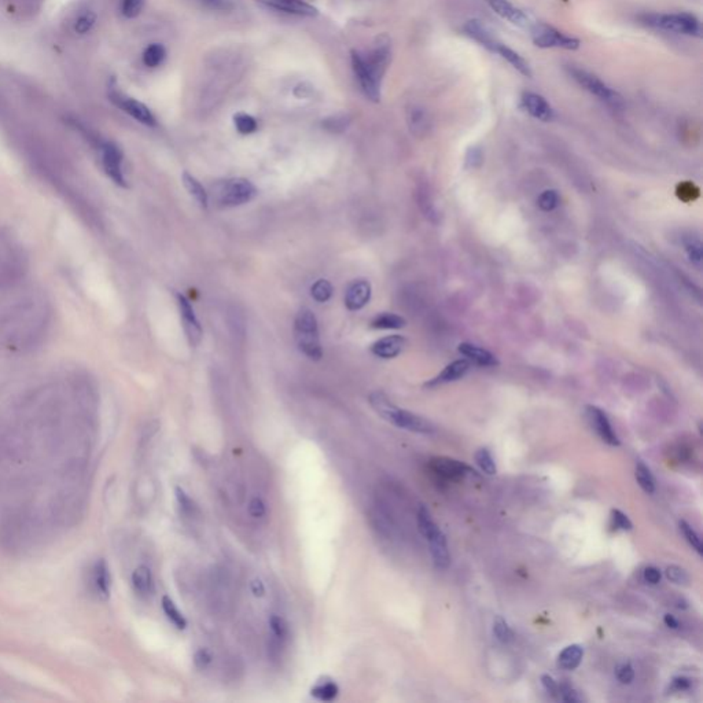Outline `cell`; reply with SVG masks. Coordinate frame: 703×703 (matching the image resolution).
I'll return each instance as SVG.
<instances>
[{
  "label": "cell",
  "instance_id": "cell-1",
  "mask_svg": "<svg viewBox=\"0 0 703 703\" xmlns=\"http://www.w3.org/2000/svg\"><path fill=\"white\" fill-rule=\"evenodd\" d=\"M368 401L374 411L385 421L392 423L396 428H404L408 431L419 433V434H433L435 428L428 419L402 409L395 405L389 398L382 392H374L369 395Z\"/></svg>",
  "mask_w": 703,
  "mask_h": 703
},
{
  "label": "cell",
  "instance_id": "cell-2",
  "mask_svg": "<svg viewBox=\"0 0 703 703\" xmlns=\"http://www.w3.org/2000/svg\"><path fill=\"white\" fill-rule=\"evenodd\" d=\"M294 338L301 353H304L310 360H320L323 357V349L319 336V326L315 313L303 308L294 322Z\"/></svg>",
  "mask_w": 703,
  "mask_h": 703
},
{
  "label": "cell",
  "instance_id": "cell-3",
  "mask_svg": "<svg viewBox=\"0 0 703 703\" xmlns=\"http://www.w3.org/2000/svg\"><path fill=\"white\" fill-rule=\"evenodd\" d=\"M640 21L644 25L659 29L672 32L677 34L701 37L702 27L701 21L691 13H672V14H658L650 13L640 15Z\"/></svg>",
  "mask_w": 703,
  "mask_h": 703
},
{
  "label": "cell",
  "instance_id": "cell-4",
  "mask_svg": "<svg viewBox=\"0 0 703 703\" xmlns=\"http://www.w3.org/2000/svg\"><path fill=\"white\" fill-rule=\"evenodd\" d=\"M211 192L213 195L214 204L221 208H234L254 199L257 188L247 179L232 178L214 183Z\"/></svg>",
  "mask_w": 703,
  "mask_h": 703
},
{
  "label": "cell",
  "instance_id": "cell-5",
  "mask_svg": "<svg viewBox=\"0 0 703 703\" xmlns=\"http://www.w3.org/2000/svg\"><path fill=\"white\" fill-rule=\"evenodd\" d=\"M569 73L584 90L595 95L598 99H600L603 103H606L612 109L619 110L624 107V98L619 95V92L612 90L610 86H607L598 76H595L584 69H580V67H574V66L569 67Z\"/></svg>",
  "mask_w": 703,
  "mask_h": 703
},
{
  "label": "cell",
  "instance_id": "cell-6",
  "mask_svg": "<svg viewBox=\"0 0 703 703\" xmlns=\"http://www.w3.org/2000/svg\"><path fill=\"white\" fill-rule=\"evenodd\" d=\"M529 32L534 46L539 48H562L569 51L580 48L581 41L579 39L558 31L556 28L547 24L534 22Z\"/></svg>",
  "mask_w": 703,
  "mask_h": 703
},
{
  "label": "cell",
  "instance_id": "cell-7",
  "mask_svg": "<svg viewBox=\"0 0 703 703\" xmlns=\"http://www.w3.org/2000/svg\"><path fill=\"white\" fill-rule=\"evenodd\" d=\"M350 58H352L353 72L360 83V87L364 92V95L372 102H379L381 100V83H382V80H379L372 73V70L368 67L367 63L360 53H357L356 50H352Z\"/></svg>",
  "mask_w": 703,
  "mask_h": 703
},
{
  "label": "cell",
  "instance_id": "cell-8",
  "mask_svg": "<svg viewBox=\"0 0 703 703\" xmlns=\"http://www.w3.org/2000/svg\"><path fill=\"white\" fill-rule=\"evenodd\" d=\"M102 164L106 175L120 187H126V179L123 172V152L113 142H100Z\"/></svg>",
  "mask_w": 703,
  "mask_h": 703
},
{
  "label": "cell",
  "instance_id": "cell-9",
  "mask_svg": "<svg viewBox=\"0 0 703 703\" xmlns=\"http://www.w3.org/2000/svg\"><path fill=\"white\" fill-rule=\"evenodd\" d=\"M109 98L117 107H120L136 121L145 124L147 126H155L157 121H155V117H154L152 110L146 105H143L142 102H139L133 98L125 96L124 93L116 91V90H112L109 92Z\"/></svg>",
  "mask_w": 703,
  "mask_h": 703
},
{
  "label": "cell",
  "instance_id": "cell-10",
  "mask_svg": "<svg viewBox=\"0 0 703 703\" xmlns=\"http://www.w3.org/2000/svg\"><path fill=\"white\" fill-rule=\"evenodd\" d=\"M176 301L179 306L182 323H183L184 333L188 339V343L191 346H198L199 342L202 341V326L194 312V308L191 303L184 297L183 294L176 293Z\"/></svg>",
  "mask_w": 703,
  "mask_h": 703
},
{
  "label": "cell",
  "instance_id": "cell-11",
  "mask_svg": "<svg viewBox=\"0 0 703 703\" xmlns=\"http://www.w3.org/2000/svg\"><path fill=\"white\" fill-rule=\"evenodd\" d=\"M487 3L499 17H501L503 20L508 21L510 24L518 27L520 29L529 31L534 24V21L529 14L515 7L508 0H487Z\"/></svg>",
  "mask_w": 703,
  "mask_h": 703
},
{
  "label": "cell",
  "instance_id": "cell-12",
  "mask_svg": "<svg viewBox=\"0 0 703 703\" xmlns=\"http://www.w3.org/2000/svg\"><path fill=\"white\" fill-rule=\"evenodd\" d=\"M430 467L434 474L441 477L442 480H451V481H458L463 480L467 475L477 477L475 470L468 467L467 464L448 458L433 459L430 463Z\"/></svg>",
  "mask_w": 703,
  "mask_h": 703
},
{
  "label": "cell",
  "instance_id": "cell-13",
  "mask_svg": "<svg viewBox=\"0 0 703 703\" xmlns=\"http://www.w3.org/2000/svg\"><path fill=\"white\" fill-rule=\"evenodd\" d=\"M585 415H586V419L591 425V428H593L596 431V434L609 445L612 447H618L621 444L618 435L615 434L614 428H612V423L607 418V415L598 407L595 405H588L585 408Z\"/></svg>",
  "mask_w": 703,
  "mask_h": 703
},
{
  "label": "cell",
  "instance_id": "cell-14",
  "mask_svg": "<svg viewBox=\"0 0 703 703\" xmlns=\"http://www.w3.org/2000/svg\"><path fill=\"white\" fill-rule=\"evenodd\" d=\"M371 293L372 289L367 279L353 280L349 283L345 293V306L352 312L363 309L371 300Z\"/></svg>",
  "mask_w": 703,
  "mask_h": 703
},
{
  "label": "cell",
  "instance_id": "cell-15",
  "mask_svg": "<svg viewBox=\"0 0 703 703\" xmlns=\"http://www.w3.org/2000/svg\"><path fill=\"white\" fill-rule=\"evenodd\" d=\"M523 109L536 120L548 123L553 119V110L547 99L534 92H525L522 95Z\"/></svg>",
  "mask_w": 703,
  "mask_h": 703
},
{
  "label": "cell",
  "instance_id": "cell-16",
  "mask_svg": "<svg viewBox=\"0 0 703 703\" xmlns=\"http://www.w3.org/2000/svg\"><path fill=\"white\" fill-rule=\"evenodd\" d=\"M256 1L268 8H274L277 11H283L293 15L315 17L319 14L316 7L308 4L304 0H256Z\"/></svg>",
  "mask_w": 703,
  "mask_h": 703
},
{
  "label": "cell",
  "instance_id": "cell-17",
  "mask_svg": "<svg viewBox=\"0 0 703 703\" xmlns=\"http://www.w3.org/2000/svg\"><path fill=\"white\" fill-rule=\"evenodd\" d=\"M463 32L466 36L473 39L474 41L480 43L482 47L490 50V53H494L497 44L500 43L496 36L490 31V28L482 24L480 20H470L463 25Z\"/></svg>",
  "mask_w": 703,
  "mask_h": 703
},
{
  "label": "cell",
  "instance_id": "cell-18",
  "mask_svg": "<svg viewBox=\"0 0 703 703\" xmlns=\"http://www.w3.org/2000/svg\"><path fill=\"white\" fill-rule=\"evenodd\" d=\"M407 341L401 336H388L371 345V353L379 359H395L402 352Z\"/></svg>",
  "mask_w": 703,
  "mask_h": 703
},
{
  "label": "cell",
  "instance_id": "cell-19",
  "mask_svg": "<svg viewBox=\"0 0 703 703\" xmlns=\"http://www.w3.org/2000/svg\"><path fill=\"white\" fill-rule=\"evenodd\" d=\"M459 353L463 355L466 357V360L468 362H473L475 363L477 366H481V367H494L499 364L496 356L493 353H490V350L478 346V345H474V343H468V342H463L460 343L458 348Z\"/></svg>",
  "mask_w": 703,
  "mask_h": 703
},
{
  "label": "cell",
  "instance_id": "cell-20",
  "mask_svg": "<svg viewBox=\"0 0 703 703\" xmlns=\"http://www.w3.org/2000/svg\"><path fill=\"white\" fill-rule=\"evenodd\" d=\"M468 369H470V362L468 360H466V359L456 360V362L448 364L435 378H433L431 381H428L426 386L428 388H434V386H438V385L455 382V381H458L460 378H463L468 372Z\"/></svg>",
  "mask_w": 703,
  "mask_h": 703
},
{
  "label": "cell",
  "instance_id": "cell-21",
  "mask_svg": "<svg viewBox=\"0 0 703 703\" xmlns=\"http://www.w3.org/2000/svg\"><path fill=\"white\" fill-rule=\"evenodd\" d=\"M428 541L430 544V552H431L434 565L438 569H447L451 563V555H449V550H448L445 534L440 530Z\"/></svg>",
  "mask_w": 703,
  "mask_h": 703
},
{
  "label": "cell",
  "instance_id": "cell-22",
  "mask_svg": "<svg viewBox=\"0 0 703 703\" xmlns=\"http://www.w3.org/2000/svg\"><path fill=\"white\" fill-rule=\"evenodd\" d=\"M92 581H93V586H95L98 595L102 596L103 599H107L110 596V589H112V574H110L107 563L103 559H100L95 563L93 573H92Z\"/></svg>",
  "mask_w": 703,
  "mask_h": 703
},
{
  "label": "cell",
  "instance_id": "cell-23",
  "mask_svg": "<svg viewBox=\"0 0 703 703\" xmlns=\"http://www.w3.org/2000/svg\"><path fill=\"white\" fill-rule=\"evenodd\" d=\"M310 695L320 702H333L339 695V687L330 677L319 678L310 688Z\"/></svg>",
  "mask_w": 703,
  "mask_h": 703
},
{
  "label": "cell",
  "instance_id": "cell-24",
  "mask_svg": "<svg viewBox=\"0 0 703 703\" xmlns=\"http://www.w3.org/2000/svg\"><path fill=\"white\" fill-rule=\"evenodd\" d=\"M496 54H499L503 60L508 62L515 70H518L522 76L525 77H532V67L529 65V62L526 61L523 57H520V54L517 51H514L513 48H510L508 46L503 44V43H499L496 50H494Z\"/></svg>",
  "mask_w": 703,
  "mask_h": 703
},
{
  "label": "cell",
  "instance_id": "cell-25",
  "mask_svg": "<svg viewBox=\"0 0 703 703\" xmlns=\"http://www.w3.org/2000/svg\"><path fill=\"white\" fill-rule=\"evenodd\" d=\"M132 585L140 596H149L153 592V574L152 570L142 565L132 573Z\"/></svg>",
  "mask_w": 703,
  "mask_h": 703
},
{
  "label": "cell",
  "instance_id": "cell-26",
  "mask_svg": "<svg viewBox=\"0 0 703 703\" xmlns=\"http://www.w3.org/2000/svg\"><path fill=\"white\" fill-rule=\"evenodd\" d=\"M182 182H183L184 187L185 190L188 191V194L197 201V204L202 208V209H206L208 208V204H209V194L208 191L204 188V185L198 182V179H195L192 175H190L188 172H183L182 175Z\"/></svg>",
  "mask_w": 703,
  "mask_h": 703
},
{
  "label": "cell",
  "instance_id": "cell-27",
  "mask_svg": "<svg viewBox=\"0 0 703 703\" xmlns=\"http://www.w3.org/2000/svg\"><path fill=\"white\" fill-rule=\"evenodd\" d=\"M584 657V650L579 644H572L563 648L558 657V665L565 671H574L580 666Z\"/></svg>",
  "mask_w": 703,
  "mask_h": 703
},
{
  "label": "cell",
  "instance_id": "cell-28",
  "mask_svg": "<svg viewBox=\"0 0 703 703\" xmlns=\"http://www.w3.org/2000/svg\"><path fill=\"white\" fill-rule=\"evenodd\" d=\"M405 324L407 322L404 317L389 312L379 313L371 320V327L375 330H398L405 327Z\"/></svg>",
  "mask_w": 703,
  "mask_h": 703
},
{
  "label": "cell",
  "instance_id": "cell-29",
  "mask_svg": "<svg viewBox=\"0 0 703 703\" xmlns=\"http://www.w3.org/2000/svg\"><path fill=\"white\" fill-rule=\"evenodd\" d=\"M408 124L415 135L426 133L430 128L428 112L421 106H414L408 112Z\"/></svg>",
  "mask_w": 703,
  "mask_h": 703
},
{
  "label": "cell",
  "instance_id": "cell-30",
  "mask_svg": "<svg viewBox=\"0 0 703 703\" xmlns=\"http://www.w3.org/2000/svg\"><path fill=\"white\" fill-rule=\"evenodd\" d=\"M161 605H162V610L165 612L166 618L171 621V624H172L175 628H178V629H180V631H183V629L187 628V619H185V617H184L182 612L178 609V606L175 605V602H173V600H172L168 595L162 596Z\"/></svg>",
  "mask_w": 703,
  "mask_h": 703
},
{
  "label": "cell",
  "instance_id": "cell-31",
  "mask_svg": "<svg viewBox=\"0 0 703 703\" xmlns=\"http://www.w3.org/2000/svg\"><path fill=\"white\" fill-rule=\"evenodd\" d=\"M418 529L426 540H430L434 534L440 532V527L435 525V522L431 518V514L428 513L425 506H421L418 511Z\"/></svg>",
  "mask_w": 703,
  "mask_h": 703
},
{
  "label": "cell",
  "instance_id": "cell-32",
  "mask_svg": "<svg viewBox=\"0 0 703 703\" xmlns=\"http://www.w3.org/2000/svg\"><path fill=\"white\" fill-rule=\"evenodd\" d=\"M270 628L272 632V638L275 642H277V644H282L289 639L290 628H289L287 621L283 617L276 615V614L271 615L270 617Z\"/></svg>",
  "mask_w": 703,
  "mask_h": 703
},
{
  "label": "cell",
  "instance_id": "cell-33",
  "mask_svg": "<svg viewBox=\"0 0 703 703\" xmlns=\"http://www.w3.org/2000/svg\"><path fill=\"white\" fill-rule=\"evenodd\" d=\"M635 477H636V481L639 484V487L642 488L645 493L651 494L655 492V480L650 471V468L643 463V461H638L636 463V470H635Z\"/></svg>",
  "mask_w": 703,
  "mask_h": 703
},
{
  "label": "cell",
  "instance_id": "cell-34",
  "mask_svg": "<svg viewBox=\"0 0 703 703\" xmlns=\"http://www.w3.org/2000/svg\"><path fill=\"white\" fill-rule=\"evenodd\" d=\"M310 296L317 303H327L333 296V284L327 279H319L312 284Z\"/></svg>",
  "mask_w": 703,
  "mask_h": 703
},
{
  "label": "cell",
  "instance_id": "cell-35",
  "mask_svg": "<svg viewBox=\"0 0 703 703\" xmlns=\"http://www.w3.org/2000/svg\"><path fill=\"white\" fill-rule=\"evenodd\" d=\"M166 51L161 44H152L143 53V63L147 67H157L165 60Z\"/></svg>",
  "mask_w": 703,
  "mask_h": 703
},
{
  "label": "cell",
  "instance_id": "cell-36",
  "mask_svg": "<svg viewBox=\"0 0 703 703\" xmlns=\"http://www.w3.org/2000/svg\"><path fill=\"white\" fill-rule=\"evenodd\" d=\"M493 635L494 638L503 644H508L513 640V631L508 626L507 621L503 617H496L493 621Z\"/></svg>",
  "mask_w": 703,
  "mask_h": 703
},
{
  "label": "cell",
  "instance_id": "cell-37",
  "mask_svg": "<svg viewBox=\"0 0 703 703\" xmlns=\"http://www.w3.org/2000/svg\"><path fill=\"white\" fill-rule=\"evenodd\" d=\"M684 250L690 258V261L698 267L702 264V244L698 238H687L684 241Z\"/></svg>",
  "mask_w": 703,
  "mask_h": 703
},
{
  "label": "cell",
  "instance_id": "cell-38",
  "mask_svg": "<svg viewBox=\"0 0 703 703\" xmlns=\"http://www.w3.org/2000/svg\"><path fill=\"white\" fill-rule=\"evenodd\" d=\"M234 124L241 135H250V133L256 132L258 128V124L256 121V119L251 117L250 114H246V113H237L234 116Z\"/></svg>",
  "mask_w": 703,
  "mask_h": 703
},
{
  "label": "cell",
  "instance_id": "cell-39",
  "mask_svg": "<svg viewBox=\"0 0 703 703\" xmlns=\"http://www.w3.org/2000/svg\"><path fill=\"white\" fill-rule=\"evenodd\" d=\"M678 527H680V532L683 533L684 539L687 540V543L692 547V550H695L699 555H702V541H701V537L698 536V533L685 520H680Z\"/></svg>",
  "mask_w": 703,
  "mask_h": 703
},
{
  "label": "cell",
  "instance_id": "cell-40",
  "mask_svg": "<svg viewBox=\"0 0 703 703\" xmlns=\"http://www.w3.org/2000/svg\"><path fill=\"white\" fill-rule=\"evenodd\" d=\"M559 204H560V197L555 190H546L544 192L540 194L537 199L539 208L544 212H552L559 206Z\"/></svg>",
  "mask_w": 703,
  "mask_h": 703
},
{
  "label": "cell",
  "instance_id": "cell-41",
  "mask_svg": "<svg viewBox=\"0 0 703 703\" xmlns=\"http://www.w3.org/2000/svg\"><path fill=\"white\" fill-rule=\"evenodd\" d=\"M475 461L477 464L480 466V468L488 474V475H494L497 473V467H496V463L494 460L492 458L490 451L487 448H482L480 451L475 452Z\"/></svg>",
  "mask_w": 703,
  "mask_h": 703
},
{
  "label": "cell",
  "instance_id": "cell-42",
  "mask_svg": "<svg viewBox=\"0 0 703 703\" xmlns=\"http://www.w3.org/2000/svg\"><path fill=\"white\" fill-rule=\"evenodd\" d=\"M95 22H96V14L92 11H87V13L77 17V20L74 21L73 29L77 34L83 36V34H87L88 32L91 31Z\"/></svg>",
  "mask_w": 703,
  "mask_h": 703
},
{
  "label": "cell",
  "instance_id": "cell-43",
  "mask_svg": "<svg viewBox=\"0 0 703 703\" xmlns=\"http://www.w3.org/2000/svg\"><path fill=\"white\" fill-rule=\"evenodd\" d=\"M559 699L563 702L577 703L582 702V695L577 690H574L570 684L567 683H560L559 684Z\"/></svg>",
  "mask_w": 703,
  "mask_h": 703
},
{
  "label": "cell",
  "instance_id": "cell-44",
  "mask_svg": "<svg viewBox=\"0 0 703 703\" xmlns=\"http://www.w3.org/2000/svg\"><path fill=\"white\" fill-rule=\"evenodd\" d=\"M145 0H121V13L125 18H135L142 13Z\"/></svg>",
  "mask_w": 703,
  "mask_h": 703
},
{
  "label": "cell",
  "instance_id": "cell-45",
  "mask_svg": "<svg viewBox=\"0 0 703 703\" xmlns=\"http://www.w3.org/2000/svg\"><path fill=\"white\" fill-rule=\"evenodd\" d=\"M175 493H176L178 503H179V506H180V508H182V511H183L184 514H185V515H191V514H194V511L197 510V506H195V503L192 501V499H191V497H190V496H188V494H187V493L184 492V490H182L180 487H178V488H176V492H175Z\"/></svg>",
  "mask_w": 703,
  "mask_h": 703
},
{
  "label": "cell",
  "instance_id": "cell-46",
  "mask_svg": "<svg viewBox=\"0 0 703 703\" xmlns=\"http://www.w3.org/2000/svg\"><path fill=\"white\" fill-rule=\"evenodd\" d=\"M247 511L254 520H261L267 514V506L261 497H253L249 503Z\"/></svg>",
  "mask_w": 703,
  "mask_h": 703
},
{
  "label": "cell",
  "instance_id": "cell-47",
  "mask_svg": "<svg viewBox=\"0 0 703 703\" xmlns=\"http://www.w3.org/2000/svg\"><path fill=\"white\" fill-rule=\"evenodd\" d=\"M615 674H617V678L622 683V684H629L632 683V680L635 678V671L632 668V665L629 662H622L617 666V671H615Z\"/></svg>",
  "mask_w": 703,
  "mask_h": 703
},
{
  "label": "cell",
  "instance_id": "cell-48",
  "mask_svg": "<svg viewBox=\"0 0 703 703\" xmlns=\"http://www.w3.org/2000/svg\"><path fill=\"white\" fill-rule=\"evenodd\" d=\"M665 574H666L668 580L672 581L674 584H678V585H681V584H687L688 580H690V579H688L687 572H685L684 569L678 567V566H674V565H673V566H669V567L666 569Z\"/></svg>",
  "mask_w": 703,
  "mask_h": 703
},
{
  "label": "cell",
  "instance_id": "cell-49",
  "mask_svg": "<svg viewBox=\"0 0 703 703\" xmlns=\"http://www.w3.org/2000/svg\"><path fill=\"white\" fill-rule=\"evenodd\" d=\"M212 661H213V657H212L211 651L206 648H199L194 654V665L198 669H206L212 664Z\"/></svg>",
  "mask_w": 703,
  "mask_h": 703
},
{
  "label": "cell",
  "instance_id": "cell-50",
  "mask_svg": "<svg viewBox=\"0 0 703 703\" xmlns=\"http://www.w3.org/2000/svg\"><path fill=\"white\" fill-rule=\"evenodd\" d=\"M612 520L614 526L617 529H621V530H631L633 527L631 520L622 511H619V510H612Z\"/></svg>",
  "mask_w": 703,
  "mask_h": 703
},
{
  "label": "cell",
  "instance_id": "cell-51",
  "mask_svg": "<svg viewBox=\"0 0 703 703\" xmlns=\"http://www.w3.org/2000/svg\"><path fill=\"white\" fill-rule=\"evenodd\" d=\"M349 124V119L346 116H334L331 119H327L324 121V126L333 132H339V131H343Z\"/></svg>",
  "mask_w": 703,
  "mask_h": 703
},
{
  "label": "cell",
  "instance_id": "cell-52",
  "mask_svg": "<svg viewBox=\"0 0 703 703\" xmlns=\"http://www.w3.org/2000/svg\"><path fill=\"white\" fill-rule=\"evenodd\" d=\"M541 684L546 688V691L550 694L551 697L559 699V684L551 677L550 674L541 676Z\"/></svg>",
  "mask_w": 703,
  "mask_h": 703
},
{
  "label": "cell",
  "instance_id": "cell-53",
  "mask_svg": "<svg viewBox=\"0 0 703 703\" xmlns=\"http://www.w3.org/2000/svg\"><path fill=\"white\" fill-rule=\"evenodd\" d=\"M199 1L212 10L227 11L232 8V3L230 0H199Z\"/></svg>",
  "mask_w": 703,
  "mask_h": 703
},
{
  "label": "cell",
  "instance_id": "cell-54",
  "mask_svg": "<svg viewBox=\"0 0 703 703\" xmlns=\"http://www.w3.org/2000/svg\"><path fill=\"white\" fill-rule=\"evenodd\" d=\"M643 577H644L645 582H648L651 585H657L661 581V572L654 566H648V567H645Z\"/></svg>",
  "mask_w": 703,
  "mask_h": 703
},
{
  "label": "cell",
  "instance_id": "cell-55",
  "mask_svg": "<svg viewBox=\"0 0 703 703\" xmlns=\"http://www.w3.org/2000/svg\"><path fill=\"white\" fill-rule=\"evenodd\" d=\"M691 687V680L687 677H674L672 681L673 691H684Z\"/></svg>",
  "mask_w": 703,
  "mask_h": 703
},
{
  "label": "cell",
  "instance_id": "cell-56",
  "mask_svg": "<svg viewBox=\"0 0 703 703\" xmlns=\"http://www.w3.org/2000/svg\"><path fill=\"white\" fill-rule=\"evenodd\" d=\"M250 591L254 596L261 598L265 595V586L261 580H253L250 582Z\"/></svg>",
  "mask_w": 703,
  "mask_h": 703
},
{
  "label": "cell",
  "instance_id": "cell-57",
  "mask_svg": "<svg viewBox=\"0 0 703 703\" xmlns=\"http://www.w3.org/2000/svg\"><path fill=\"white\" fill-rule=\"evenodd\" d=\"M680 188H681V192H678V195H680V198H681V199H684V197H685V195H688L687 201L694 199V197H692V194H691V191L694 190V185H692V184H681V185H680Z\"/></svg>",
  "mask_w": 703,
  "mask_h": 703
},
{
  "label": "cell",
  "instance_id": "cell-58",
  "mask_svg": "<svg viewBox=\"0 0 703 703\" xmlns=\"http://www.w3.org/2000/svg\"><path fill=\"white\" fill-rule=\"evenodd\" d=\"M664 621H665V624H666L669 628H672V629H677V628H678V621H677L673 615H671V614H666V615H665V618H664Z\"/></svg>",
  "mask_w": 703,
  "mask_h": 703
}]
</instances>
